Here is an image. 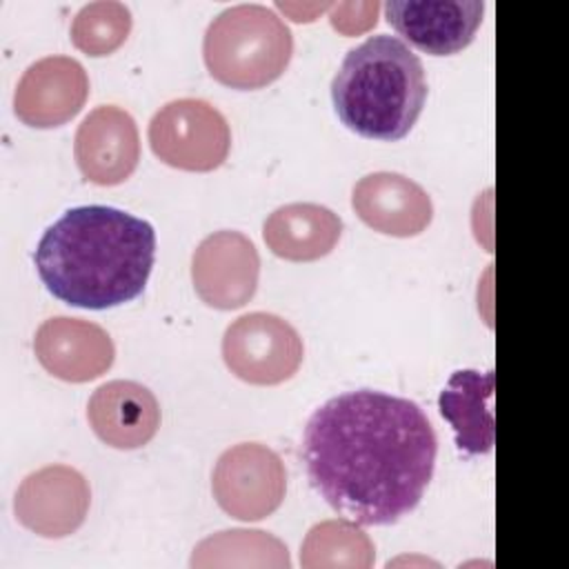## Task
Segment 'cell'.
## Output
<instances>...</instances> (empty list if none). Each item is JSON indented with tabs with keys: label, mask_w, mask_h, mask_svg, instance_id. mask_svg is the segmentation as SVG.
Masks as SVG:
<instances>
[{
	"label": "cell",
	"mask_w": 569,
	"mask_h": 569,
	"mask_svg": "<svg viewBox=\"0 0 569 569\" xmlns=\"http://www.w3.org/2000/svg\"><path fill=\"white\" fill-rule=\"evenodd\" d=\"M438 438L409 398L356 389L329 398L307 420L302 460L311 487L358 525H393L422 500Z\"/></svg>",
	"instance_id": "6da1fadb"
},
{
	"label": "cell",
	"mask_w": 569,
	"mask_h": 569,
	"mask_svg": "<svg viewBox=\"0 0 569 569\" xmlns=\"http://www.w3.org/2000/svg\"><path fill=\"white\" fill-rule=\"evenodd\" d=\"M153 260V227L107 204L67 209L33 253L47 291L82 309H109L138 298Z\"/></svg>",
	"instance_id": "7a4b0ae2"
},
{
	"label": "cell",
	"mask_w": 569,
	"mask_h": 569,
	"mask_svg": "<svg viewBox=\"0 0 569 569\" xmlns=\"http://www.w3.org/2000/svg\"><path fill=\"white\" fill-rule=\"evenodd\" d=\"M331 100L345 127L362 138H405L427 102L420 58L396 36L378 33L347 51L333 80Z\"/></svg>",
	"instance_id": "3957f363"
},
{
	"label": "cell",
	"mask_w": 569,
	"mask_h": 569,
	"mask_svg": "<svg viewBox=\"0 0 569 569\" xmlns=\"http://www.w3.org/2000/svg\"><path fill=\"white\" fill-rule=\"evenodd\" d=\"M293 56V36L264 4H233L207 27L202 58L224 87L251 91L278 80Z\"/></svg>",
	"instance_id": "277c9868"
},
{
	"label": "cell",
	"mask_w": 569,
	"mask_h": 569,
	"mask_svg": "<svg viewBox=\"0 0 569 569\" xmlns=\"http://www.w3.org/2000/svg\"><path fill=\"white\" fill-rule=\"evenodd\" d=\"M149 144L156 158L173 169L213 171L229 156L231 131L211 102L178 98L153 113Z\"/></svg>",
	"instance_id": "5b68a950"
},
{
	"label": "cell",
	"mask_w": 569,
	"mask_h": 569,
	"mask_svg": "<svg viewBox=\"0 0 569 569\" xmlns=\"http://www.w3.org/2000/svg\"><path fill=\"white\" fill-rule=\"evenodd\" d=\"M302 358L305 345L300 333L276 313H244L222 336L224 365L249 385H280L300 369Z\"/></svg>",
	"instance_id": "8992f818"
},
{
	"label": "cell",
	"mask_w": 569,
	"mask_h": 569,
	"mask_svg": "<svg viewBox=\"0 0 569 569\" xmlns=\"http://www.w3.org/2000/svg\"><path fill=\"white\" fill-rule=\"evenodd\" d=\"M211 491L231 518L253 522L271 516L284 500L287 471L282 458L260 442H240L220 453Z\"/></svg>",
	"instance_id": "52a82bcc"
},
{
	"label": "cell",
	"mask_w": 569,
	"mask_h": 569,
	"mask_svg": "<svg viewBox=\"0 0 569 569\" xmlns=\"http://www.w3.org/2000/svg\"><path fill=\"white\" fill-rule=\"evenodd\" d=\"M258 249L240 231H213L191 256L193 289L213 309L229 311L244 307L258 289Z\"/></svg>",
	"instance_id": "ba28073f"
},
{
	"label": "cell",
	"mask_w": 569,
	"mask_h": 569,
	"mask_svg": "<svg viewBox=\"0 0 569 569\" xmlns=\"http://www.w3.org/2000/svg\"><path fill=\"white\" fill-rule=\"evenodd\" d=\"M89 505L91 489L84 476L67 465H49L20 482L13 513L22 527L42 538H64L80 529Z\"/></svg>",
	"instance_id": "9c48e42d"
},
{
	"label": "cell",
	"mask_w": 569,
	"mask_h": 569,
	"mask_svg": "<svg viewBox=\"0 0 569 569\" xmlns=\"http://www.w3.org/2000/svg\"><path fill=\"white\" fill-rule=\"evenodd\" d=\"M87 96L84 67L69 56H47L24 69L13 91V111L29 127L53 129L78 116Z\"/></svg>",
	"instance_id": "30bf717a"
},
{
	"label": "cell",
	"mask_w": 569,
	"mask_h": 569,
	"mask_svg": "<svg viewBox=\"0 0 569 569\" xmlns=\"http://www.w3.org/2000/svg\"><path fill=\"white\" fill-rule=\"evenodd\" d=\"M73 158L82 178L93 184L124 182L140 160V136L131 113L116 104L89 111L76 131Z\"/></svg>",
	"instance_id": "8fae6325"
},
{
	"label": "cell",
	"mask_w": 569,
	"mask_h": 569,
	"mask_svg": "<svg viewBox=\"0 0 569 569\" xmlns=\"http://www.w3.org/2000/svg\"><path fill=\"white\" fill-rule=\"evenodd\" d=\"M38 362L64 382H89L113 365L111 336L96 322L69 316L44 320L33 336Z\"/></svg>",
	"instance_id": "7c38bea8"
},
{
	"label": "cell",
	"mask_w": 569,
	"mask_h": 569,
	"mask_svg": "<svg viewBox=\"0 0 569 569\" xmlns=\"http://www.w3.org/2000/svg\"><path fill=\"white\" fill-rule=\"evenodd\" d=\"M485 4L480 0L445 2H385L387 22L413 47L431 56H453L462 51L482 22Z\"/></svg>",
	"instance_id": "4fadbf2b"
},
{
	"label": "cell",
	"mask_w": 569,
	"mask_h": 569,
	"mask_svg": "<svg viewBox=\"0 0 569 569\" xmlns=\"http://www.w3.org/2000/svg\"><path fill=\"white\" fill-rule=\"evenodd\" d=\"M351 207L367 227L396 238L422 233L433 218L429 193L416 180L396 171H376L360 178L351 191Z\"/></svg>",
	"instance_id": "5bb4252c"
},
{
	"label": "cell",
	"mask_w": 569,
	"mask_h": 569,
	"mask_svg": "<svg viewBox=\"0 0 569 569\" xmlns=\"http://www.w3.org/2000/svg\"><path fill=\"white\" fill-rule=\"evenodd\" d=\"M87 420L104 445L113 449H140L160 427V405L136 380H109L91 393Z\"/></svg>",
	"instance_id": "9a60e30c"
},
{
	"label": "cell",
	"mask_w": 569,
	"mask_h": 569,
	"mask_svg": "<svg viewBox=\"0 0 569 569\" xmlns=\"http://www.w3.org/2000/svg\"><path fill=\"white\" fill-rule=\"evenodd\" d=\"M493 369H460L440 391V416L453 427L456 445L467 453H489L496 440Z\"/></svg>",
	"instance_id": "2e32d148"
},
{
	"label": "cell",
	"mask_w": 569,
	"mask_h": 569,
	"mask_svg": "<svg viewBox=\"0 0 569 569\" xmlns=\"http://www.w3.org/2000/svg\"><path fill=\"white\" fill-rule=\"evenodd\" d=\"M342 236V220L325 204L289 202L271 211L262 238L273 256L291 262H311L333 251Z\"/></svg>",
	"instance_id": "e0dca14e"
},
{
	"label": "cell",
	"mask_w": 569,
	"mask_h": 569,
	"mask_svg": "<svg viewBox=\"0 0 569 569\" xmlns=\"http://www.w3.org/2000/svg\"><path fill=\"white\" fill-rule=\"evenodd\" d=\"M196 569L207 567H271L289 569V549L276 536L260 529H227L200 540L189 560Z\"/></svg>",
	"instance_id": "ac0fdd59"
},
{
	"label": "cell",
	"mask_w": 569,
	"mask_h": 569,
	"mask_svg": "<svg viewBox=\"0 0 569 569\" xmlns=\"http://www.w3.org/2000/svg\"><path fill=\"white\" fill-rule=\"evenodd\" d=\"M376 560L371 538L358 522L322 520L309 529L300 547V565L305 569H369Z\"/></svg>",
	"instance_id": "d6986e66"
},
{
	"label": "cell",
	"mask_w": 569,
	"mask_h": 569,
	"mask_svg": "<svg viewBox=\"0 0 569 569\" xmlns=\"http://www.w3.org/2000/svg\"><path fill=\"white\" fill-rule=\"evenodd\" d=\"M131 11L116 0L84 4L71 20V42L91 58L113 53L131 31Z\"/></svg>",
	"instance_id": "ffe728a7"
}]
</instances>
